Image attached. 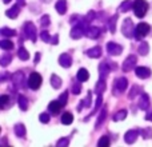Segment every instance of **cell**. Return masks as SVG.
I'll use <instances>...</instances> for the list:
<instances>
[{
  "label": "cell",
  "instance_id": "6da1fadb",
  "mask_svg": "<svg viewBox=\"0 0 152 147\" xmlns=\"http://www.w3.org/2000/svg\"><path fill=\"white\" fill-rule=\"evenodd\" d=\"M132 10H134L135 15H136L137 18H144L148 11V4L145 0H135Z\"/></svg>",
  "mask_w": 152,
  "mask_h": 147
},
{
  "label": "cell",
  "instance_id": "7a4b0ae2",
  "mask_svg": "<svg viewBox=\"0 0 152 147\" xmlns=\"http://www.w3.org/2000/svg\"><path fill=\"white\" fill-rule=\"evenodd\" d=\"M150 24L147 23H140L135 27V39L136 40H142L144 36H147L150 34Z\"/></svg>",
  "mask_w": 152,
  "mask_h": 147
},
{
  "label": "cell",
  "instance_id": "3957f363",
  "mask_svg": "<svg viewBox=\"0 0 152 147\" xmlns=\"http://www.w3.org/2000/svg\"><path fill=\"white\" fill-rule=\"evenodd\" d=\"M121 32L126 37H132L135 36V28H134V23H132L131 19H126L123 21V26H121Z\"/></svg>",
  "mask_w": 152,
  "mask_h": 147
},
{
  "label": "cell",
  "instance_id": "277c9868",
  "mask_svg": "<svg viewBox=\"0 0 152 147\" xmlns=\"http://www.w3.org/2000/svg\"><path fill=\"white\" fill-rule=\"evenodd\" d=\"M27 84H28L29 88H32V90H37V88L40 87V84H42V76H40V74H37V72H32L31 75H29Z\"/></svg>",
  "mask_w": 152,
  "mask_h": 147
},
{
  "label": "cell",
  "instance_id": "5b68a950",
  "mask_svg": "<svg viewBox=\"0 0 152 147\" xmlns=\"http://www.w3.org/2000/svg\"><path fill=\"white\" fill-rule=\"evenodd\" d=\"M24 34L28 39H31L32 42H36V37H37V34H36V28H35L34 23L31 21H27L24 23Z\"/></svg>",
  "mask_w": 152,
  "mask_h": 147
},
{
  "label": "cell",
  "instance_id": "8992f818",
  "mask_svg": "<svg viewBox=\"0 0 152 147\" xmlns=\"http://www.w3.org/2000/svg\"><path fill=\"white\" fill-rule=\"evenodd\" d=\"M86 29H87L86 26H83V24H76V26L72 27L71 34L69 35H71L72 39H80L81 36L86 35Z\"/></svg>",
  "mask_w": 152,
  "mask_h": 147
},
{
  "label": "cell",
  "instance_id": "52a82bcc",
  "mask_svg": "<svg viewBox=\"0 0 152 147\" xmlns=\"http://www.w3.org/2000/svg\"><path fill=\"white\" fill-rule=\"evenodd\" d=\"M135 66H136V56L135 55L127 56L126 60H124V63H123V71L124 72L131 71V70L135 68Z\"/></svg>",
  "mask_w": 152,
  "mask_h": 147
},
{
  "label": "cell",
  "instance_id": "ba28073f",
  "mask_svg": "<svg viewBox=\"0 0 152 147\" xmlns=\"http://www.w3.org/2000/svg\"><path fill=\"white\" fill-rule=\"evenodd\" d=\"M107 51H108V54H111V55L118 56V55H120V54L123 52V47H121L120 44H118V43L110 42L107 44Z\"/></svg>",
  "mask_w": 152,
  "mask_h": 147
},
{
  "label": "cell",
  "instance_id": "9c48e42d",
  "mask_svg": "<svg viewBox=\"0 0 152 147\" xmlns=\"http://www.w3.org/2000/svg\"><path fill=\"white\" fill-rule=\"evenodd\" d=\"M127 86H128V80L126 78H119L115 80V94L116 91H119V94L127 90Z\"/></svg>",
  "mask_w": 152,
  "mask_h": 147
},
{
  "label": "cell",
  "instance_id": "30bf717a",
  "mask_svg": "<svg viewBox=\"0 0 152 147\" xmlns=\"http://www.w3.org/2000/svg\"><path fill=\"white\" fill-rule=\"evenodd\" d=\"M137 137H139V131H137V130H129L126 134V137H124V140H126L128 145H134V143L136 142Z\"/></svg>",
  "mask_w": 152,
  "mask_h": 147
},
{
  "label": "cell",
  "instance_id": "8fae6325",
  "mask_svg": "<svg viewBox=\"0 0 152 147\" xmlns=\"http://www.w3.org/2000/svg\"><path fill=\"white\" fill-rule=\"evenodd\" d=\"M23 78H24V75H23V72H21V71L15 72L12 76H11L12 83L15 84L16 88H21V87H23Z\"/></svg>",
  "mask_w": 152,
  "mask_h": 147
},
{
  "label": "cell",
  "instance_id": "7c38bea8",
  "mask_svg": "<svg viewBox=\"0 0 152 147\" xmlns=\"http://www.w3.org/2000/svg\"><path fill=\"white\" fill-rule=\"evenodd\" d=\"M59 64L64 68H68V67L72 66V58L68 55V54H61L59 56Z\"/></svg>",
  "mask_w": 152,
  "mask_h": 147
},
{
  "label": "cell",
  "instance_id": "4fadbf2b",
  "mask_svg": "<svg viewBox=\"0 0 152 147\" xmlns=\"http://www.w3.org/2000/svg\"><path fill=\"white\" fill-rule=\"evenodd\" d=\"M19 12H20V4H15L13 7H11L10 10H7L5 11V15L8 16V18H11V19H16L18 18V15H19Z\"/></svg>",
  "mask_w": 152,
  "mask_h": 147
},
{
  "label": "cell",
  "instance_id": "5bb4252c",
  "mask_svg": "<svg viewBox=\"0 0 152 147\" xmlns=\"http://www.w3.org/2000/svg\"><path fill=\"white\" fill-rule=\"evenodd\" d=\"M136 76L142 79H147L148 76H151V70L147 67H136Z\"/></svg>",
  "mask_w": 152,
  "mask_h": 147
},
{
  "label": "cell",
  "instance_id": "9a60e30c",
  "mask_svg": "<svg viewBox=\"0 0 152 147\" xmlns=\"http://www.w3.org/2000/svg\"><path fill=\"white\" fill-rule=\"evenodd\" d=\"M99 35H100V28H97V27H88L86 29V36L89 37V39H96Z\"/></svg>",
  "mask_w": 152,
  "mask_h": 147
},
{
  "label": "cell",
  "instance_id": "2e32d148",
  "mask_svg": "<svg viewBox=\"0 0 152 147\" xmlns=\"http://www.w3.org/2000/svg\"><path fill=\"white\" fill-rule=\"evenodd\" d=\"M60 108H61V103L59 102V100H53V102H51L50 104H48V110H50V112H52L53 115H58V114L60 112Z\"/></svg>",
  "mask_w": 152,
  "mask_h": 147
},
{
  "label": "cell",
  "instance_id": "e0dca14e",
  "mask_svg": "<svg viewBox=\"0 0 152 147\" xmlns=\"http://www.w3.org/2000/svg\"><path fill=\"white\" fill-rule=\"evenodd\" d=\"M148 106H150V98L147 94H142L139 99V108L140 110H147Z\"/></svg>",
  "mask_w": 152,
  "mask_h": 147
},
{
  "label": "cell",
  "instance_id": "ac0fdd59",
  "mask_svg": "<svg viewBox=\"0 0 152 147\" xmlns=\"http://www.w3.org/2000/svg\"><path fill=\"white\" fill-rule=\"evenodd\" d=\"M55 8L60 15H64L67 12V0H58L55 4Z\"/></svg>",
  "mask_w": 152,
  "mask_h": 147
},
{
  "label": "cell",
  "instance_id": "d6986e66",
  "mask_svg": "<svg viewBox=\"0 0 152 147\" xmlns=\"http://www.w3.org/2000/svg\"><path fill=\"white\" fill-rule=\"evenodd\" d=\"M108 74H110V66H108L105 62H103V63L99 66V75H100V78L105 79L108 76Z\"/></svg>",
  "mask_w": 152,
  "mask_h": 147
},
{
  "label": "cell",
  "instance_id": "ffe728a7",
  "mask_svg": "<svg viewBox=\"0 0 152 147\" xmlns=\"http://www.w3.org/2000/svg\"><path fill=\"white\" fill-rule=\"evenodd\" d=\"M76 79H77L79 82H81V83H83V82H87V80L89 79V72L87 71L86 68H80V70L77 71Z\"/></svg>",
  "mask_w": 152,
  "mask_h": 147
},
{
  "label": "cell",
  "instance_id": "44dd1931",
  "mask_svg": "<svg viewBox=\"0 0 152 147\" xmlns=\"http://www.w3.org/2000/svg\"><path fill=\"white\" fill-rule=\"evenodd\" d=\"M105 79H102L100 78V80L96 83V87H95V91H96V94H103V92L105 91V88H107V84H105Z\"/></svg>",
  "mask_w": 152,
  "mask_h": 147
},
{
  "label": "cell",
  "instance_id": "7402d4cb",
  "mask_svg": "<svg viewBox=\"0 0 152 147\" xmlns=\"http://www.w3.org/2000/svg\"><path fill=\"white\" fill-rule=\"evenodd\" d=\"M132 7H134V3H131V0H124V1L120 4V7H119V11H120V12H123V13L124 12H128Z\"/></svg>",
  "mask_w": 152,
  "mask_h": 147
},
{
  "label": "cell",
  "instance_id": "603a6c76",
  "mask_svg": "<svg viewBox=\"0 0 152 147\" xmlns=\"http://www.w3.org/2000/svg\"><path fill=\"white\" fill-rule=\"evenodd\" d=\"M87 55H88L89 58H100V56H102V48L100 47L91 48V50L87 51Z\"/></svg>",
  "mask_w": 152,
  "mask_h": 147
},
{
  "label": "cell",
  "instance_id": "cb8c5ba5",
  "mask_svg": "<svg viewBox=\"0 0 152 147\" xmlns=\"http://www.w3.org/2000/svg\"><path fill=\"white\" fill-rule=\"evenodd\" d=\"M26 127H24V124L19 123L15 126V134L18 135L19 138H26Z\"/></svg>",
  "mask_w": 152,
  "mask_h": 147
},
{
  "label": "cell",
  "instance_id": "d4e9b609",
  "mask_svg": "<svg viewBox=\"0 0 152 147\" xmlns=\"http://www.w3.org/2000/svg\"><path fill=\"white\" fill-rule=\"evenodd\" d=\"M72 121H74V115H72L71 112H64L63 115H61V123L66 124V126L71 124Z\"/></svg>",
  "mask_w": 152,
  "mask_h": 147
},
{
  "label": "cell",
  "instance_id": "484cf974",
  "mask_svg": "<svg viewBox=\"0 0 152 147\" xmlns=\"http://www.w3.org/2000/svg\"><path fill=\"white\" fill-rule=\"evenodd\" d=\"M51 84H52V87L55 90L60 88V87H61V79L59 78L58 75H55V74H53V75L51 76Z\"/></svg>",
  "mask_w": 152,
  "mask_h": 147
},
{
  "label": "cell",
  "instance_id": "4316f807",
  "mask_svg": "<svg viewBox=\"0 0 152 147\" xmlns=\"http://www.w3.org/2000/svg\"><path fill=\"white\" fill-rule=\"evenodd\" d=\"M92 104V94L91 92H88L87 94V98H84V100L81 102V106H79V110H81V107H91Z\"/></svg>",
  "mask_w": 152,
  "mask_h": 147
},
{
  "label": "cell",
  "instance_id": "83f0119b",
  "mask_svg": "<svg viewBox=\"0 0 152 147\" xmlns=\"http://www.w3.org/2000/svg\"><path fill=\"white\" fill-rule=\"evenodd\" d=\"M0 47L5 51H11L13 48V43L11 42L10 39H3L1 42H0Z\"/></svg>",
  "mask_w": 152,
  "mask_h": 147
},
{
  "label": "cell",
  "instance_id": "f1b7e54d",
  "mask_svg": "<svg viewBox=\"0 0 152 147\" xmlns=\"http://www.w3.org/2000/svg\"><path fill=\"white\" fill-rule=\"evenodd\" d=\"M11 60H12V55H11V54H4V55H1V58H0V64H1L3 67H7L8 64L11 63Z\"/></svg>",
  "mask_w": 152,
  "mask_h": 147
},
{
  "label": "cell",
  "instance_id": "f546056e",
  "mask_svg": "<svg viewBox=\"0 0 152 147\" xmlns=\"http://www.w3.org/2000/svg\"><path fill=\"white\" fill-rule=\"evenodd\" d=\"M137 50H139V54H140V55L145 56V55L148 54L150 46H148V43H147V42H142V43L139 44V48H137Z\"/></svg>",
  "mask_w": 152,
  "mask_h": 147
},
{
  "label": "cell",
  "instance_id": "4dcf8cb0",
  "mask_svg": "<svg viewBox=\"0 0 152 147\" xmlns=\"http://www.w3.org/2000/svg\"><path fill=\"white\" fill-rule=\"evenodd\" d=\"M18 102H19V107H20L23 111H26L27 108H28V100H27V98L24 96V95H20V96H19Z\"/></svg>",
  "mask_w": 152,
  "mask_h": 147
},
{
  "label": "cell",
  "instance_id": "1f68e13d",
  "mask_svg": "<svg viewBox=\"0 0 152 147\" xmlns=\"http://www.w3.org/2000/svg\"><path fill=\"white\" fill-rule=\"evenodd\" d=\"M0 34H1L3 37H11V36H15L16 32L13 31V29L11 28H7V27H4V28L0 29Z\"/></svg>",
  "mask_w": 152,
  "mask_h": 147
},
{
  "label": "cell",
  "instance_id": "d6a6232c",
  "mask_svg": "<svg viewBox=\"0 0 152 147\" xmlns=\"http://www.w3.org/2000/svg\"><path fill=\"white\" fill-rule=\"evenodd\" d=\"M18 56L21 59V60H28V59H29V54H28V51H27L24 47H20V48H19V51H18Z\"/></svg>",
  "mask_w": 152,
  "mask_h": 147
},
{
  "label": "cell",
  "instance_id": "836d02e7",
  "mask_svg": "<svg viewBox=\"0 0 152 147\" xmlns=\"http://www.w3.org/2000/svg\"><path fill=\"white\" fill-rule=\"evenodd\" d=\"M127 118V111L126 110H121L119 112H116V115L113 116V121L115 122H119V121H124Z\"/></svg>",
  "mask_w": 152,
  "mask_h": 147
},
{
  "label": "cell",
  "instance_id": "e575fe53",
  "mask_svg": "<svg viewBox=\"0 0 152 147\" xmlns=\"http://www.w3.org/2000/svg\"><path fill=\"white\" fill-rule=\"evenodd\" d=\"M40 37H42V40H43V42H45V43H51V39H52V36L48 34V31L45 28L42 31V34H40Z\"/></svg>",
  "mask_w": 152,
  "mask_h": 147
},
{
  "label": "cell",
  "instance_id": "d590c367",
  "mask_svg": "<svg viewBox=\"0 0 152 147\" xmlns=\"http://www.w3.org/2000/svg\"><path fill=\"white\" fill-rule=\"evenodd\" d=\"M116 20H118V15H113L112 18H111V20H108V24H110V31L112 32V34L116 31V26H115Z\"/></svg>",
  "mask_w": 152,
  "mask_h": 147
},
{
  "label": "cell",
  "instance_id": "8d00e7d4",
  "mask_svg": "<svg viewBox=\"0 0 152 147\" xmlns=\"http://www.w3.org/2000/svg\"><path fill=\"white\" fill-rule=\"evenodd\" d=\"M97 146L99 147H105V146H110V138L107 137V135H104V137H102L99 139V142H97Z\"/></svg>",
  "mask_w": 152,
  "mask_h": 147
},
{
  "label": "cell",
  "instance_id": "74e56055",
  "mask_svg": "<svg viewBox=\"0 0 152 147\" xmlns=\"http://www.w3.org/2000/svg\"><path fill=\"white\" fill-rule=\"evenodd\" d=\"M105 115H107V108H103V110H102V114H100V116H99V121H97L96 129H100L102 123L104 122V119H105Z\"/></svg>",
  "mask_w": 152,
  "mask_h": 147
},
{
  "label": "cell",
  "instance_id": "f35d334b",
  "mask_svg": "<svg viewBox=\"0 0 152 147\" xmlns=\"http://www.w3.org/2000/svg\"><path fill=\"white\" fill-rule=\"evenodd\" d=\"M67 100H68V91H64L63 94L59 96V102L61 103V106H66L67 104Z\"/></svg>",
  "mask_w": 152,
  "mask_h": 147
},
{
  "label": "cell",
  "instance_id": "ab89813d",
  "mask_svg": "<svg viewBox=\"0 0 152 147\" xmlns=\"http://www.w3.org/2000/svg\"><path fill=\"white\" fill-rule=\"evenodd\" d=\"M80 83H81V82H75V84H74V86H72V92H74V94L75 95H79V94H80V92H81V87H80Z\"/></svg>",
  "mask_w": 152,
  "mask_h": 147
},
{
  "label": "cell",
  "instance_id": "60d3db41",
  "mask_svg": "<svg viewBox=\"0 0 152 147\" xmlns=\"http://www.w3.org/2000/svg\"><path fill=\"white\" fill-rule=\"evenodd\" d=\"M102 102H103V96H102V94H99V95H97V99H96V103H95V110H94V111H92V114H91V115H94V114H95V112H96V110H97V108H99V107H100V106H102Z\"/></svg>",
  "mask_w": 152,
  "mask_h": 147
},
{
  "label": "cell",
  "instance_id": "b9f144b4",
  "mask_svg": "<svg viewBox=\"0 0 152 147\" xmlns=\"http://www.w3.org/2000/svg\"><path fill=\"white\" fill-rule=\"evenodd\" d=\"M8 102H10V96H8V95H3V96L0 98V107L4 108Z\"/></svg>",
  "mask_w": 152,
  "mask_h": 147
},
{
  "label": "cell",
  "instance_id": "7bdbcfd3",
  "mask_svg": "<svg viewBox=\"0 0 152 147\" xmlns=\"http://www.w3.org/2000/svg\"><path fill=\"white\" fill-rule=\"evenodd\" d=\"M40 24H42L43 28H45V27L50 26V16H48V15H44V16H43V19L40 20Z\"/></svg>",
  "mask_w": 152,
  "mask_h": 147
},
{
  "label": "cell",
  "instance_id": "ee69618b",
  "mask_svg": "<svg viewBox=\"0 0 152 147\" xmlns=\"http://www.w3.org/2000/svg\"><path fill=\"white\" fill-rule=\"evenodd\" d=\"M39 119H40V122H43V123H48V122H50V114L42 112L39 116Z\"/></svg>",
  "mask_w": 152,
  "mask_h": 147
},
{
  "label": "cell",
  "instance_id": "f6af8a7d",
  "mask_svg": "<svg viewBox=\"0 0 152 147\" xmlns=\"http://www.w3.org/2000/svg\"><path fill=\"white\" fill-rule=\"evenodd\" d=\"M68 143H69V138H61V139L58 140L56 146H68Z\"/></svg>",
  "mask_w": 152,
  "mask_h": 147
},
{
  "label": "cell",
  "instance_id": "bcb514c9",
  "mask_svg": "<svg viewBox=\"0 0 152 147\" xmlns=\"http://www.w3.org/2000/svg\"><path fill=\"white\" fill-rule=\"evenodd\" d=\"M143 134V138H145V139H147V138H151L152 137V130L151 129H147V130H142V131H140Z\"/></svg>",
  "mask_w": 152,
  "mask_h": 147
},
{
  "label": "cell",
  "instance_id": "7dc6e473",
  "mask_svg": "<svg viewBox=\"0 0 152 147\" xmlns=\"http://www.w3.org/2000/svg\"><path fill=\"white\" fill-rule=\"evenodd\" d=\"M137 90H139V87H137V86H134V87H132L131 92H129V98H131V99H132V98H135V96L137 95V92H136Z\"/></svg>",
  "mask_w": 152,
  "mask_h": 147
},
{
  "label": "cell",
  "instance_id": "c3c4849f",
  "mask_svg": "<svg viewBox=\"0 0 152 147\" xmlns=\"http://www.w3.org/2000/svg\"><path fill=\"white\" fill-rule=\"evenodd\" d=\"M95 18H96V13H95L94 11H89L88 15H87V20H88V21H92Z\"/></svg>",
  "mask_w": 152,
  "mask_h": 147
},
{
  "label": "cell",
  "instance_id": "681fc988",
  "mask_svg": "<svg viewBox=\"0 0 152 147\" xmlns=\"http://www.w3.org/2000/svg\"><path fill=\"white\" fill-rule=\"evenodd\" d=\"M58 39H59V35L56 34L55 36H53L52 39H51V43H52V44H55V46H56V44H58V43H59V40H58Z\"/></svg>",
  "mask_w": 152,
  "mask_h": 147
},
{
  "label": "cell",
  "instance_id": "f907efd6",
  "mask_svg": "<svg viewBox=\"0 0 152 147\" xmlns=\"http://www.w3.org/2000/svg\"><path fill=\"white\" fill-rule=\"evenodd\" d=\"M39 60H40V54L37 52L36 55H35V64H37V63H39Z\"/></svg>",
  "mask_w": 152,
  "mask_h": 147
},
{
  "label": "cell",
  "instance_id": "816d5d0a",
  "mask_svg": "<svg viewBox=\"0 0 152 147\" xmlns=\"http://www.w3.org/2000/svg\"><path fill=\"white\" fill-rule=\"evenodd\" d=\"M145 119H147V121H151V122H152V114H150V115H145Z\"/></svg>",
  "mask_w": 152,
  "mask_h": 147
},
{
  "label": "cell",
  "instance_id": "f5cc1de1",
  "mask_svg": "<svg viewBox=\"0 0 152 147\" xmlns=\"http://www.w3.org/2000/svg\"><path fill=\"white\" fill-rule=\"evenodd\" d=\"M18 3H19V4H21V5H23L24 3H26V0H18Z\"/></svg>",
  "mask_w": 152,
  "mask_h": 147
},
{
  "label": "cell",
  "instance_id": "db71d44e",
  "mask_svg": "<svg viewBox=\"0 0 152 147\" xmlns=\"http://www.w3.org/2000/svg\"><path fill=\"white\" fill-rule=\"evenodd\" d=\"M10 1H11V0H3V3H4V4H8Z\"/></svg>",
  "mask_w": 152,
  "mask_h": 147
}]
</instances>
